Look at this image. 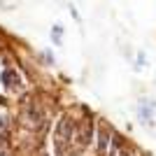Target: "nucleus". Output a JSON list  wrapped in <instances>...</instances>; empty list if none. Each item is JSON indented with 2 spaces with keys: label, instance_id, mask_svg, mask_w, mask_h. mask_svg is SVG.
<instances>
[{
  "label": "nucleus",
  "instance_id": "nucleus-5",
  "mask_svg": "<svg viewBox=\"0 0 156 156\" xmlns=\"http://www.w3.org/2000/svg\"><path fill=\"white\" fill-rule=\"evenodd\" d=\"M151 107H154V105H147V107H142V110H140V119H142V121H147V124H149L151 121Z\"/></svg>",
  "mask_w": 156,
  "mask_h": 156
},
{
  "label": "nucleus",
  "instance_id": "nucleus-2",
  "mask_svg": "<svg viewBox=\"0 0 156 156\" xmlns=\"http://www.w3.org/2000/svg\"><path fill=\"white\" fill-rule=\"evenodd\" d=\"M2 84L7 91H19L21 89V75L14 68H5L2 70Z\"/></svg>",
  "mask_w": 156,
  "mask_h": 156
},
{
  "label": "nucleus",
  "instance_id": "nucleus-4",
  "mask_svg": "<svg viewBox=\"0 0 156 156\" xmlns=\"http://www.w3.org/2000/svg\"><path fill=\"white\" fill-rule=\"evenodd\" d=\"M7 133H9V121H7V117L0 112V137H5Z\"/></svg>",
  "mask_w": 156,
  "mask_h": 156
},
{
  "label": "nucleus",
  "instance_id": "nucleus-1",
  "mask_svg": "<svg viewBox=\"0 0 156 156\" xmlns=\"http://www.w3.org/2000/svg\"><path fill=\"white\" fill-rule=\"evenodd\" d=\"M72 135H75V126H72L70 117H63L56 126V135H54V142H56V156H68V147L72 142Z\"/></svg>",
  "mask_w": 156,
  "mask_h": 156
},
{
  "label": "nucleus",
  "instance_id": "nucleus-3",
  "mask_svg": "<svg viewBox=\"0 0 156 156\" xmlns=\"http://www.w3.org/2000/svg\"><path fill=\"white\" fill-rule=\"evenodd\" d=\"M110 154V130L100 126L98 128V156H107Z\"/></svg>",
  "mask_w": 156,
  "mask_h": 156
},
{
  "label": "nucleus",
  "instance_id": "nucleus-6",
  "mask_svg": "<svg viewBox=\"0 0 156 156\" xmlns=\"http://www.w3.org/2000/svg\"><path fill=\"white\" fill-rule=\"evenodd\" d=\"M61 33H63V28L54 26V44H61Z\"/></svg>",
  "mask_w": 156,
  "mask_h": 156
}]
</instances>
